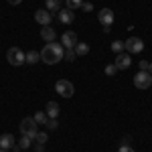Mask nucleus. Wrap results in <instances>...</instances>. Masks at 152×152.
Returning a JSON list of instances; mask_svg holds the SVG:
<instances>
[{"instance_id": "nucleus-1", "label": "nucleus", "mask_w": 152, "mask_h": 152, "mask_svg": "<svg viewBox=\"0 0 152 152\" xmlns=\"http://www.w3.org/2000/svg\"><path fill=\"white\" fill-rule=\"evenodd\" d=\"M63 55H65V49L63 45H59V43H47L45 49L41 51V61H45L47 65H55L59 61H63Z\"/></svg>"}, {"instance_id": "nucleus-2", "label": "nucleus", "mask_w": 152, "mask_h": 152, "mask_svg": "<svg viewBox=\"0 0 152 152\" xmlns=\"http://www.w3.org/2000/svg\"><path fill=\"white\" fill-rule=\"evenodd\" d=\"M6 61H8L10 65H14V67H20V65H24V53H23V49L10 47L8 51H6Z\"/></svg>"}, {"instance_id": "nucleus-3", "label": "nucleus", "mask_w": 152, "mask_h": 152, "mask_svg": "<svg viewBox=\"0 0 152 152\" xmlns=\"http://www.w3.org/2000/svg\"><path fill=\"white\" fill-rule=\"evenodd\" d=\"M37 126H39V124H37L33 118H24L23 122H20V134H23V136H28V138H33V140H35L37 132H39Z\"/></svg>"}, {"instance_id": "nucleus-4", "label": "nucleus", "mask_w": 152, "mask_h": 152, "mask_svg": "<svg viewBox=\"0 0 152 152\" xmlns=\"http://www.w3.org/2000/svg\"><path fill=\"white\" fill-rule=\"evenodd\" d=\"M55 91H57L61 97H73L75 87H73V83L67 81V79H59V81L55 83Z\"/></svg>"}, {"instance_id": "nucleus-5", "label": "nucleus", "mask_w": 152, "mask_h": 152, "mask_svg": "<svg viewBox=\"0 0 152 152\" xmlns=\"http://www.w3.org/2000/svg\"><path fill=\"white\" fill-rule=\"evenodd\" d=\"M134 85H136L138 89H148L152 85V75L148 71H138V73L134 75Z\"/></svg>"}, {"instance_id": "nucleus-6", "label": "nucleus", "mask_w": 152, "mask_h": 152, "mask_svg": "<svg viewBox=\"0 0 152 152\" xmlns=\"http://www.w3.org/2000/svg\"><path fill=\"white\" fill-rule=\"evenodd\" d=\"M97 18H99V23L104 26V31L107 33L110 26L114 24V10H112V8H102V10L97 12Z\"/></svg>"}, {"instance_id": "nucleus-7", "label": "nucleus", "mask_w": 152, "mask_h": 152, "mask_svg": "<svg viewBox=\"0 0 152 152\" xmlns=\"http://www.w3.org/2000/svg\"><path fill=\"white\" fill-rule=\"evenodd\" d=\"M142 49H144V41L138 39V37H130L128 41L124 43V51L126 53H142Z\"/></svg>"}, {"instance_id": "nucleus-8", "label": "nucleus", "mask_w": 152, "mask_h": 152, "mask_svg": "<svg viewBox=\"0 0 152 152\" xmlns=\"http://www.w3.org/2000/svg\"><path fill=\"white\" fill-rule=\"evenodd\" d=\"M35 20L41 24V26H49V24H51V20H53V14H51L47 8L37 10V12H35Z\"/></svg>"}, {"instance_id": "nucleus-9", "label": "nucleus", "mask_w": 152, "mask_h": 152, "mask_svg": "<svg viewBox=\"0 0 152 152\" xmlns=\"http://www.w3.org/2000/svg\"><path fill=\"white\" fill-rule=\"evenodd\" d=\"M61 45H63V49H73L75 45H77V35H75L73 31L63 33V37H61Z\"/></svg>"}, {"instance_id": "nucleus-10", "label": "nucleus", "mask_w": 152, "mask_h": 152, "mask_svg": "<svg viewBox=\"0 0 152 152\" xmlns=\"http://www.w3.org/2000/svg\"><path fill=\"white\" fill-rule=\"evenodd\" d=\"M14 146H16V140H14L12 134H2L0 136V148L2 150H14Z\"/></svg>"}, {"instance_id": "nucleus-11", "label": "nucleus", "mask_w": 152, "mask_h": 152, "mask_svg": "<svg viewBox=\"0 0 152 152\" xmlns=\"http://www.w3.org/2000/svg\"><path fill=\"white\" fill-rule=\"evenodd\" d=\"M116 65L118 69H128L130 65H132V59H130V53H118V57H116Z\"/></svg>"}, {"instance_id": "nucleus-12", "label": "nucleus", "mask_w": 152, "mask_h": 152, "mask_svg": "<svg viewBox=\"0 0 152 152\" xmlns=\"http://www.w3.org/2000/svg\"><path fill=\"white\" fill-rule=\"evenodd\" d=\"M57 18H59V23H63V24H71L73 20H75V14H73V10L65 8V10L57 12Z\"/></svg>"}, {"instance_id": "nucleus-13", "label": "nucleus", "mask_w": 152, "mask_h": 152, "mask_svg": "<svg viewBox=\"0 0 152 152\" xmlns=\"http://www.w3.org/2000/svg\"><path fill=\"white\" fill-rule=\"evenodd\" d=\"M41 37H43L47 43H53V41H55V37H57V33H55L51 26H43V28H41Z\"/></svg>"}, {"instance_id": "nucleus-14", "label": "nucleus", "mask_w": 152, "mask_h": 152, "mask_svg": "<svg viewBox=\"0 0 152 152\" xmlns=\"http://www.w3.org/2000/svg\"><path fill=\"white\" fill-rule=\"evenodd\" d=\"M73 51H75V55H77V57H83V55H87V53H89V45H87V43H77V45L73 47Z\"/></svg>"}, {"instance_id": "nucleus-15", "label": "nucleus", "mask_w": 152, "mask_h": 152, "mask_svg": "<svg viewBox=\"0 0 152 152\" xmlns=\"http://www.w3.org/2000/svg\"><path fill=\"white\" fill-rule=\"evenodd\" d=\"M45 4H47V10L49 12H59V10H61V6H63V0H47Z\"/></svg>"}, {"instance_id": "nucleus-16", "label": "nucleus", "mask_w": 152, "mask_h": 152, "mask_svg": "<svg viewBox=\"0 0 152 152\" xmlns=\"http://www.w3.org/2000/svg\"><path fill=\"white\" fill-rule=\"evenodd\" d=\"M37 61H41V53H37V51H28V53H24V63H37Z\"/></svg>"}, {"instance_id": "nucleus-17", "label": "nucleus", "mask_w": 152, "mask_h": 152, "mask_svg": "<svg viewBox=\"0 0 152 152\" xmlns=\"http://www.w3.org/2000/svg\"><path fill=\"white\" fill-rule=\"evenodd\" d=\"M47 116L49 118H57L59 116V104L57 102H49L47 104Z\"/></svg>"}, {"instance_id": "nucleus-18", "label": "nucleus", "mask_w": 152, "mask_h": 152, "mask_svg": "<svg viewBox=\"0 0 152 152\" xmlns=\"http://www.w3.org/2000/svg\"><path fill=\"white\" fill-rule=\"evenodd\" d=\"M33 120H35V122L39 124V126H47V122H49V116H47V112H37Z\"/></svg>"}, {"instance_id": "nucleus-19", "label": "nucleus", "mask_w": 152, "mask_h": 152, "mask_svg": "<svg viewBox=\"0 0 152 152\" xmlns=\"http://www.w3.org/2000/svg\"><path fill=\"white\" fill-rule=\"evenodd\" d=\"M18 150H26V148H31L33 146V138H28V136H23L20 140H18Z\"/></svg>"}, {"instance_id": "nucleus-20", "label": "nucleus", "mask_w": 152, "mask_h": 152, "mask_svg": "<svg viewBox=\"0 0 152 152\" xmlns=\"http://www.w3.org/2000/svg\"><path fill=\"white\" fill-rule=\"evenodd\" d=\"M83 0H65V6L69 8V10H77V8H81Z\"/></svg>"}, {"instance_id": "nucleus-21", "label": "nucleus", "mask_w": 152, "mask_h": 152, "mask_svg": "<svg viewBox=\"0 0 152 152\" xmlns=\"http://www.w3.org/2000/svg\"><path fill=\"white\" fill-rule=\"evenodd\" d=\"M112 51L114 53H124V41H114L112 43Z\"/></svg>"}, {"instance_id": "nucleus-22", "label": "nucleus", "mask_w": 152, "mask_h": 152, "mask_svg": "<svg viewBox=\"0 0 152 152\" xmlns=\"http://www.w3.org/2000/svg\"><path fill=\"white\" fill-rule=\"evenodd\" d=\"M75 57H77V55H75V51H73V49H65V55H63L65 61H75Z\"/></svg>"}, {"instance_id": "nucleus-23", "label": "nucleus", "mask_w": 152, "mask_h": 152, "mask_svg": "<svg viewBox=\"0 0 152 152\" xmlns=\"http://www.w3.org/2000/svg\"><path fill=\"white\" fill-rule=\"evenodd\" d=\"M118 71H120V69H118L114 63H112V65H105V75H110V77H112V75H116Z\"/></svg>"}, {"instance_id": "nucleus-24", "label": "nucleus", "mask_w": 152, "mask_h": 152, "mask_svg": "<svg viewBox=\"0 0 152 152\" xmlns=\"http://www.w3.org/2000/svg\"><path fill=\"white\" fill-rule=\"evenodd\" d=\"M35 140H37V144H45V142H47V134H45V132H37Z\"/></svg>"}, {"instance_id": "nucleus-25", "label": "nucleus", "mask_w": 152, "mask_h": 152, "mask_svg": "<svg viewBox=\"0 0 152 152\" xmlns=\"http://www.w3.org/2000/svg\"><path fill=\"white\" fill-rule=\"evenodd\" d=\"M47 128H49V130H57V128H59V122H57V118H49V122H47Z\"/></svg>"}, {"instance_id": "nucleus-26", "label": "nucleus", "mask_w": 152, "mask_h": 152, "mask_svg": "<svg viewBox=\"0 0 152 152\" xmlns=\"http://www.w3.org/2000/svg\"><path fill=\"white\" fill-rule=\"evenodd\" d=\"M118 152H134V148H132V146H128V144H122V146L118 148Z\"/></svg>"}, {"instance_id": "nucleus-27", "label": "nucleus", "mask_w": 152, "mask_h": 152, "mask_svg": "<svg viewBox=\"0 0 152 152\" xmlns=\"http://www.w3.org/2000/svg\"><path fill=\"white\" fill-rule=\"evenodd\" d=\"M81 8H83L85 12H91V10H94V4H91V2H83Z\"/></svg>"}, {"instance_id": "nucleus-28", "label": "nucleus", "mask_w": 152, "mask_h": 152, "mask_svg": "<svg viewBox=\"0 0 152 152\" xmlns=\"http://www.w3.org/2000/svg\"><path fill=\"white\" fill-rule=\"evenodd\" d=\"M148 63L150 61H140V71H148Z\"/></svg>"}, {"instance_id": "nucleus-29", "label": "nucleus", "mask_w": 152, "mask_h": 152, "mask_svg": "<svg viewBox=\"0 0 152 152\" xmlns=\"http://www.w3.org/2000/svg\"><path fill=\"white\" fill-rule=\"evenodd\" d=\"M23 0H8V4H12V6H16V4H20Z\"/></svg>"}, {"instance_id": "nucleus-30", "label": "nucleus", "mask_w": 152, "mask_h": 152, "mask_svg": "<svg viewBox=\"0 0 152 152\" xmlns=\"http://www.w3.org/2000/svg\"><path fill=\"white\" fill-rule=\"evenodd\" d=\"M148 73H150V75H152V61H150V63H148Z\"/></svg>"}, {"instance_id": "nucleus-31", "label": "nucleus", "mask_w": 152, "mask_h": 152, "mask_svg": "<svg viewBox=\"0 0 152 152\" xmlns=\"http://www.w3.org/2000/svg\"><path fill=\"white\" fill-rule=\"evenodd\" d=\"M0 152H8V150H2V148H0Z\"/></svg>"}, {"instance_id": "nucleus-32", "label": "nucleus", "mask_w": 152, "mask_h": 152, "mask_svg": "<svg viewBox=\"0 0 152 152\" xmlns=\"http://www.w3.org/2000/svg\"><path fill=\"white\" fill-rule=\"evenodd\" d=\"M150 87H152V85H150Z\"/></svg>"}]
</instances>
